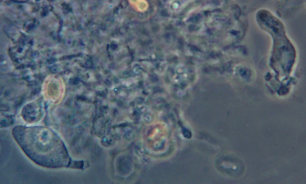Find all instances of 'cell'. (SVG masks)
Segmentation results:
<instances>
[{
    "instance_id": "1",
    "label": "cell",
    "mask_w": 306,
    "mask_h": 184,
    "mask_svg": "<svg viewBox=\"0 0 306 184\" xmlns=\"http://www.w3.org/2000/svg\"><path fill=\"white\" fill-rule=\"evenodd\" d=\"M12 132L23 151L36 164L51 168L65 165L66 151L62 141L53 131L42 127L18 126L13 128Z\"/></svg>"
},
{
    "instance_id": "2",
    "label": "cell",
    "mask_w": 306,
    "mask_h": 184,
    "mask_svg": "<svg viewBox=\"0 0 306 184\" xmlns=\"http://www.w3.org/2000/svg\"><path fill=\"white\" fill-rule=\"evenodd\" d=\"M131 4L136 9L140 12H144L148 6L147 2L144 0H131Z\"/></svg>"
},
{
    "instance_id": "3",
    "label": "cell",
    "mask_w": 306,
    "mask_h": 184,
    "mask_svg": "<svg viewBox=\"0 0 306 184\" xmlns=\"http://www.w3.org/2000/svg\"><path fill=\"white\" fill-rule=\"evenodd\" d=\"M14 120L11 117H6L3 119L1 121V127H6L12 125L14 123Z\"/></svg>"
}]
</instances>
